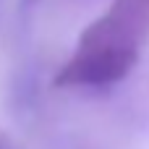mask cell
I'll list each match as a JSON object with an SVG mask.
<instances>
[{"mask_svg": "<svg viewBox=\"0 0 149 149\" xmlns=\"http://www.w3.org/2000/svg\"><path fill=\"white\" fill-rule=\"evenodd\" d=\"M149 42V0H113L79 37L81 47H118L139 52Z\"/></svg>", "mask_w": 149, "mask_h": 149, "instance_id": "obj_1", "label": "cell"}, {"mask_svg": "<svg viewBox=\"0 0 149 149\" xmlns=\"http://www.w3.org/2000/svg\"><path fill=\"white\" fill-rule=\"evenodd\" d=\"M139 63V52L118 50V47H81L76 45L73 55L58 68L55 86H110L123 81L134 65Z\"/></svg>", "mask_w": 149, "mask_h": 149, "instance_id": "obj_2", "label": "cell"}, {"mask_svg": "<svg viewBox=\"0 0 149 149\" xmlns=\"http://www.w3.org/2000/svg\"><path fill=\"white\" fill-rule=\"evenodd\" d=\"M0 149H24V144L16 136H10L5 128H0Z\"/></svg>", "mask_w": 149, "mask_h": 149, "instance_id": "obj_3", "label": "cell"}]
</instances>
